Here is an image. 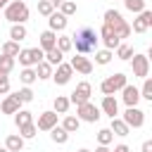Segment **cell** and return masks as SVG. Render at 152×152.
I'll list each match as a JSON object with an SVG mask.
<instances>
[{"label": "cell", "mask_w": 152, "mask_h": 152, "mask_svg": "<svg viewBox=\"0 0 152 152\" xmlns=\"http://www.w3.org/2000/svg\"><path fill=\"white\" fill-rule=\"evenodd\" d=\"M97 40H100V36L95 33V28L83 26L71 36V48H76V52H81V55H88V52L97 50Z\"/></svg>", "instance_id": "6da1fadb"}, {"label": "cell", "mask_w": 152, "mask_h": 152, "mask_svg": "<svg viewBox=\"0 0 152 152\" xmlns=\"http://www.w3.org/2000/svg\"><path fill=\"white\" fill-rule=\"evenodd\" d=\"M104 24H107L109 28H114V33H116L119 38H128V36H131V26L124 21V17H121L116 10H107V12H104Z\"/></svg>", "instance_id": "7a4b0ae2"}, {"label": "cell", "mask_w": 152, "mask_h": 152, "mask_svg": "<svg viewBox=\"0 0 152 152\" xmlns=\"http://www.w3.org/2000/svg\"><path fill=\"white\" fill-rule=\"evenodd\" d=\"M5 19L12 21V24H24V21L28 19V7H26V2L12 0V2L5 7Z\"/></svg>", "instance_id": "3957f363"}, {"label": "cell", "mask_w": 152, "mask_h": 152, "mask_svg": "<svg viewBox=\"0 0 152 152\" xmlns=\"http://www.w3.org/2000/svg\"><path fill=\"white\" fill-rule=\"evenodd\" d=\"M76 116H78V121H88V124H95L97 119H100V109L88 100V102H83V104H76Z\"/></svg>", "instance_id": "277c9868"}, {"label": "cell", "mask_w": 152, "mask_h": 152, "mask_svg": "<svg viewBox=\"0 0 152 152\" xmlns=\"http://www.w3.org/2000/svg\"><path fill=\"white\" fill-rule=\"evenodd\" d=\"M17 57H19V62L24 66H33V64H38V62L45 59V52L40 48H26V50H19Z\"/></svg>", "instance_id": "5b68a950"}, {"label": "cell", "mask_w": 152, "mask_h": 152, "mask_svg": "<svg viewBox=\"0 0 152 152\" xmlns=\"http://www.w3.org/2000/svg\"><path fill=\"white\" fill-rule=\"evenodd\" d=\"M126 86V76L124 74H114V76H109V78H104L102 83H100V90L104 93V95H114L116 90H121Z\"/></svg>", "instance_id": "8992f818"}, {"label": "cell", "mask_w": 152, "mask_h": 152, "mask_svg": "<svg viewBox=\"0 0 152 152\" xmlns=\"http://www.w3.org/2000/svg\"><path fill=\"white\" fill-rule=\"evenodd\" d=\"M90 93H93L90 83H88V81H83V83H78V86L74 88V93H71L69 102H74V104H83V102H88V100H90Z\"/></svg>", "instance_id": "52a82bcc"}, {"label": "cell", "mask_w": 152, "mask_h": 152, "mask_svg": "<svg viewBox=\"0 0 152 152\" xmlns=\"http://www.w3.org/2000/svg\"><path fill=\"white\" fill-rule=\"evenodd\" d=\"M124 124L131 128H140L142 124H145V112L142 109H138V107H128L126 109V114H124Z\"/></svg>", "instance_id": "ba28073f"}, {"label": "cell", "mask_w": 152, "mask_h": 152, "mask_svg": "<svg viewBox=\"0 0 152 152\" xmlns=\"http://www.w3.org/2000/svg\"><path fill=\"white\" fill-rule=\"evenodd\" d=\"M150 74V57L147 55H133V76L147 78Z\"/></svg>", "instance_id": "9c48e42d"}, {"label": "cell", "mask_w": 152, "mask_h": 152, "mask_svg": "<svg viewBox=\"0 0 152 152\" xmlns=\"http://www.w3.org/2000/svg\"><path fill=\"white\" fill-rule=\"evenodd\" d=\"M138 14H140V17L133 21V31H135V33H145V31L152 26V12H150V10H142V12H138Z\"/></svg>", "instance_id": "30bf717a"}, {"label": "cell", "mask_w": 152, "mask_h": 152, "mask_svg": "<svg viewBox=\"0 0 152 152\" xmlns=\"http://www.w3.org/2000/svg\"><path fill=\"white\" fill-rule=\"evenodd\" d=\"M100 36H102V40H104V45H107V50H114L119 43H121V38L114 33V28H109L107 24H102V28H100Z\"/></svg>", "instance_id": "8fae6325"}, {"label": "cell", "mask_w": 152, "mask_h": 152, "mask_svg": "<svg viewBox=\"0 0 152 152\" xmlns=\"http://www.w3.org/2000/svg\"><path fill=\"white\" fill-rule=\"evenodd\" d=\"M71 64H64V62H59L57 64V71L52 74V78H55V83L57 86H64V83H69V78H71Z\"/></svg>", "instance_id": "7c38bea8"}, {"label": "cell", "mask_w": 152, "mask_h": 152, "mask_svg": "<svg viewBox=\"0 0 152 152\" xmlns=\"http://www.w3.org/2000/svg\"><path fill=\"white\" fill-rule=\"evenodd\" d=\"M69 64H71V69H76L78 74H86V76H88V74L93 71V62H90L88 57H83V55H78V57H74V59H71Z\"/></svg>", "instance_id": "4fadbf2b"}, {"label": "cell", "mask_w": 152, "mask_h": 152, "mask_svg": "<svg viewBox=\"0 0 152 152\" xmlns=\"http://www.w3.org/2000/svg\"><path fill=\"white\" fill-rule=\"evenodd\" d=\"M121 90H124V102H126V107H135L138 100H140V90H138L135 86H128V83H126Z\"/></svg>", "instance_id": "5bb4252c"}, {"label": "cell", "mask_w": 152, "mask_h": 152, "mask_svg": "<svg viewBox=\"0 0 152 152\" xmlns=\"http://www.w3.org/2000/svg\"><path fill=\"white\" fill-rule=\"evenodd\" d=\"M0 107H2V112H5V114H17V112H19V107H21V100H19V97H17V93H14V95H7V97L2 100V104H0Z\"/></svg>", "instance_id": "9a60e30c"}, {"label": "cell", "mask_w": 152, "mask_h": 152, "mask_svg": "<svg viewBox=\"0 0 152 152\" xmlns=\"http://www.w3.org/2000/svg\"><path fill=\"white\" fill-rule=\"evenodd\" d=\"M52 126H57V112H43L38 116V128L40 131H50Z\"/></svg>", "instance_id": "2e32d148"}, {"label": "cell", "mask_w": 152, "mask_h": 152, "mask_svg": "<svg viewBox=\"0 0 152 152\" xmlns=\"http://www.w3.org/2000/svg\"><path fill=\"white\" fill-rule=\"evenodd\" d=\"M48 19H50V31H64L66 28V17L62 12H52Z\"/></svg>", "instance_id": "e0dca14e"}, {"label": "cell", "mask_w": 152, "mask_h": 152, "mask_svg": "<svg viewBox=\"0 0 152 152\" xmlns=\"http://www.w3.org/2000/svg\"><path fill=\"white\" fill-rule=\"evenodd\" d=\"M55 43H57V36H55V31H43L40 33V50L43 52H48V50H52L55 48Z\"/></svg>", "instance_id": "ac0fdd59"}, {"label": "cell", "mask_w": 152, "mask_h": 152, "mask_svg": "<svg viewBox=\"0 0 152 152\" xmlns=\"http://www.w3.org/2000/svg\"><path fill=\"white\" fill-rule=\"evenodd\" d=\"M102 112L109 114V116H116L119 114V102L114 100V95H104L102 97Z\"/></svg>", "instance_id": "d6986e66"}, {"label": "cell", "mask_w": 152, "mask_h": 152, "mask_svg": "<svg viewBox=\"0 0 152 152\" xmlns=\"http://www.w3.org/2000/svg\"><path fill=\"white\" fill-rule=\"evenodd\" d=\"M109 131H112L114 135H119V138L128 135V126L124 124V119H116V116H112V126H109Z\"/></svg>", "instance_id": "ffe728a7"}, {"label": "cell", "mask_w": 152, "mask_h": 152, "mask_svg": "<svg viewBox=\"0 0 152 152\" xmlns=\"http://www.w3.org/2000/svg\"><path fill=\"white\" fill-rule=\"evenodd\" d=\"M5 147H7L10 152H21V150H24V138H21V135H7Z\"/></svg>", "instance_id": "44dd1931"}, {"label": "cell", "mask_w": 152, "mask_h": 152, "mask_svg": "<svg viewBox=\"0 0 152 152\" xmlns=\"http://www.w3.org/2000/svg\"><path fill=\"white\" fill-rule=\"evenodd\" d=\"M50 138H52V142H59V145H64V142L69 140V133H66L62 126H52V128H50Z\"/></svg>", "instance_id": "7402d4cb"}, {"label": "cell", "mask_w": 152, "mask_h": 152, "mask_svg": "<svg viewBox=\"0 0 152 152\" xmlns=\"http://www.w3.org/2000/svg\"><path fill=\"white\" fill-rule=\"evenodd\" d=\"M62 57H64V52H62V50H57V48H52V50H48V52H45V62H48L50 66H57V64L62 62Z\"/></svg>", "instance_id": "603a6c76"}, {"label": "cell", "mask_w": 152, "mask_h": 152, "mask_svg": "<svg viewBox=\"0 0 152 152\" xmlns=\"http://www.w3.org/2000/svg\"><path fill=\"white\" fill-rule=\"evenodd\" d=\"M10 38L17 40V43L24 40V38H26V26H24V24H12V28H10Z\"/></svg>", "instance_id": "cb8c5ba5"}, {"label": "cell", "mask_w": 152, "mask_h": 152, "mask_svg": "<svg viewBox=\"0 0 152 152\" xmlns=\"http://www.w3.org/2000/svg\"><path fill=\"white\" fill-rule=\"evenodd\" d=\"M31 121H33V112H26V109H19L17 116H14L17 128H19V126H26V124H31Z\"/></svg>", "instance_id": "d4e9b609"}, {"label": "cell", "mask_w": 152, "mask_h": 152, "mask_svg": "<svg viewBox=\"0 0 152 152\" xmlns=\"http://www.w3.org/2000/svg\"><path fill=\"white\" fill-rule=\"evenodd\" d=\"M52 76V66L48 62H38L36 64V78H50Z\"/></svg>", "instance_id": "484cf974"}, {"label": "cell", "mask_w": 152, "mask_h": 152, "mask_svg": "<svg viewBox=\"0 0 152 152\" xmlns=\"http://www.w3.org/2000/svg\"><path fill=\"white\" fill-rule=\"evenodd\" d=\"M133 55H135V52H133L131 45H126V43H119V45H116V57H119V59H131Z\"/></svg>", "instance_id": "4316f807"}, {"label": "cell", "mask_w": 152, "mask_h": 152, "mask_svg": "<svg viewBox=\"0 0 152 152\" xmlns=\"http://www.w3.org/2000/svg\"><path fill=\"white\" fill-rule=\"evenodd\" d=\"M19 78H21V83H24V86H31V83L36 81V71H33L31 66H24V69H21V74H19Z\"/></svg>", "instance_id": "83f0119b"}, {"label": "cell", "mask_w": 152, "mask_h": 152, "mask_svg": "<svg viewBox=\"0 0 152 152\" xmlns=\"http://www.w3.org/2000/svg\"><path fill=\"white\" fill-rule=\"evenodd\" d=\"M69 97H62V95H57L55 97V112L57 114H66V109H69Z\"/></svg>", "instance_id": "f1b7e54d"}, {"label": "cell", "mask_w": 152, "mask_h": 152, "mask_svg": "<svg viewBox=\"0 0 152 152\" xmlns=\"http://www.w3.org/2000/svg\"><path fill=\"white\" fill-rule=\"evenodd\" d=\"M78 116H66L64 121H62V128L66 131V133H74V131H78Z\"/></svg>", "instance_id": "f546056e"}, {"label": "cell", "mask_w": 152, "mask_h": 152, "mask_svg": "<svg viewBox=\"0 0 152 152\" xmlns=\"http://www.w3.org/2000/svg\"><path fill=\"white\" fill-rule=\"evenodd\" d=\"M12 69H14V57L2 55V57H0V74H5V76H7Z\"/></svg>", "instance_id": "4dcf8cb0"}, {"label": "cell", "mask_w": 152, "mask_h": 152, "mask_svg": "<svg viewBox=\"0 0 152 152\" xmlns=\"http://www.w3.org/2000/svg\"><path fill=\"white\" fill-rule=\"evenodd\" d=\"M2 55H7V57H17V55H19V43H17V40L5 43V45H2Z\"/></svg>", "instance_id": "1f68e13d"}, {"label": "cell", "mask_w": 152, "mask_h": 152, "mask_svg": "<svg viewBox=\"0 0 152 152\" xmlns=\"http://www.w3.org/2000/svg\"><path fill=\"white\" fill-rule=\"evenodd\" d=\"M95 62L97 64H109L112 62V50H107V48L104 50H97L95 52Z\"/></svg>", "instance_id": "d6a6232c"}, {"label": "cell", "mask_w": 152, "mask_h": 152, "mask_svg": "<svg viewBox=\"0 0 152 152\" xmlns=\"http://www.w3.org/2000/svg\"><path fill=\"white\" fill-rule=\"evenodd\" d=\"M38 12H40L43 17H50V14L55 12V5H52L50 0H40V2H38Z\"/></svg>", "instance_id": "836d02e7"}, {"label": "cell", "mask_w": 152, "mask_h": 152, "mask_svg": "<svg viewBox=\"0 0 152 152\" xmlns=\"http://www.w3.org/2000/svg\"><path fill=\"white\" fill-rule=\"evenodd\" d=\"M55 48L62 50V52H69V50H71V36H62V38H57Z\"/></svg>", "instance_id": "e575fe53"}, {"label": "cell", "mask_w": 152, "mask_h": 152, "mask_svg": "<svg viewBox=\"0 0 152 152\" xmlns=\"http://www.w3.org/2000/svg\"><path fill=\"white\" fill-rule=\"evenodd\" d=\"M59 10H62L64 17H71V14H76V2H71V0H62Z\"/></svg>", "instance_id": "d590c367"}, {"label": "cell", "mask_w": 152, "mask_h": 152, "mask_svg": "<svg viewBox=\"0 0 152 152\" xmlns=\"http://www.w3.org/2000/svg\"><path fill=\"white\" fill-rule=\"evenodd\" d=\"M124 5L131 12H142L145 10V0H124Z\"/></svg>", "instance_id": "8d00e7d4"}, {"label": "cell", "mask_w": 152, "mask_h": 152, "mask_svg": "<svg viewBox=\"0 0 152 152\" xmlns=\"http://www.w3.org/2000/svg\"><path fill=\"white\" fill-rule=\"evenodd\" d=\"M19 135L26 140V138H33L36 135V126H33V121L31 124H26V126H19Z\"/></svg>", "instance_id": "74e56055"}, {"label": "cell", "mask_w": 152, "mask_h": 152, "mask_svg": "<svg viewBox=\"0 0 152 152\" xmlns=\"http://www.w3.org/2000/svg\"><path fill=\"white\" fill-rule=\"evenodd\" d=\"M112 138H114V133H112L109 128H102V131L97 133V142H100V145H109Z\"/></svg>", "instance_id": "f35d334b"}, {"label": "cell", "mask_w": 152, "mask_h": 152, "mask_svg": "<svg viewBox=\"0 0 152 152\" xmlns=\"http://www.w3.org/2000/svg\"><path fill=\"white\" fill-rule=\"evenodd\" d=\"M140 97H145V100H150V102H152V81H150V78H145L142 90H140Z\"/></svg>", "instance_id": "ab89813d"}, {"label": "cell", "mask_w": 152, "mask_h": 152, "mask_svg": "<svg viewBox=\"0 0 152 152\" xmlns=\"http://www.w3.org/2000/svg\"><path fill=\"white\" fill-rule=\"evenodd\" d=\"M17 97L21 100V102H31L33 100V90L26 86V88H21V90H17Z\"/></svg>", "instance_id": "60d3db41"}, {"label": "cell", "mask_w": 152, "mask_h": 152, "mask_svg": "<svg viewBox=\"0 0 152 152\" xmlns=\"http://www.w3.org/2000/svg\"><path fill=\"white\" fill-rule=\"evenodd\" d=\"M7 90H10V78L5 74H0V95H5Z\"/></svg>", "instance_id": "b9f144b4"}, {"label": "cell", "mask_w": 152, "mask_h": 152, "mask_svg": "<svg viewBox=\"0 0 152 152\" xmlns=\"http://www.w3.org/2000/svg\"><path fill=\"white\" fill-rule=\"evenodd\" d=\"M142 152H152V140H145L142 142Z\"/></svg>", "instance_id": "7bdbcfd3"}, {"label": "cell", "mask_w": 152, "mask_h": 152, "mask_svg": "<svg viewBox=\"0 0 152 152\" xmlns=\"http://www.w3.org/2000/svg\"><path fill=\"white\" fill-rule=\"evenodd\" d=\"M109 152H128V145H116V147L109 150Z\"/></svg>", "instance_id": "ee69618b"}, {"label": "cell", "mask_w": 152, "mask_h": 152, "mask_svg": "<svg viewBox=\"0 0 152 152\" xmlns=\"http://www.w3.org/2000/svg\"><path fill=\"white\" fill-rule=\"evenodd\" d=\"M95 152H109V147H107V145H100V147H97Z\"/></svg>", "instance_id": "f6af8a7d"}, {"label": "cell", "mask_w": 152, "mask_h": 152, "mask_svg": "<svg viewBox=\"0 0 152 152\" xmlns=\"http://www.w3.org/2000/svg\"><path fill=\"white\" fill-rule=\"evenodd\" d=\"M10 2H12V0H0V10H2V7H7Z\"/></svg>", "instance_id": "bcb514c9"}, {"label": "cell", "mask_w": 152, "mask_h": 152, "mask_svg": "<svg viewBox=\"0 0 152 152\" xmlns=\"http://www.w3.org/2000/svg\"><path fill=\"white\" fill-rule=\"evenodd\" d=\"M50 2H52L55 7H59V5H62V0H50Z\"/></svg>", "instance_id": "7dc6e473"}, {"label": "cell", "mask_w": 152, "mask_h": 152, "mask_svg": "<svg viewBox=\"0 0 152 152\" xmlns=\"http://www.w3.org/2000/svg\"><path fill=\"white\" fill-rule=\"evenodd\" d=\"M0 152H10V150H7V147H0Z\"/></svg>", "instance_id": "c3c4849f"}, {"label": "cell", "mask_w": 152, "mask_h": 152, "mask_svg": "<svg viewBox=\"0 0 152 152\" xmlns=\"http://www.w3.org/2000/svg\"><path fill=\"white\" fill-rule=\"evenodd\" d=\"M78 152H90V150H78Z\"/></svg>", "instance_id": "681fc988"}]
</instances>
